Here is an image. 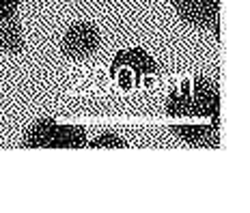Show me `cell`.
I'll use <instances>...</instances> for the list:
<instances>
[{
    "mask_svg": "<svg viewBox=\"0 0 250 213\" xmlns=\"http://www.w3.org/2000/svg\"><path fill=\"white\" fill-rule=\"evenodd\" d=\"M22 2L24 0H0V18H7V15L15 13Z\"/></svg>",
    "mask_w": 250,
    "mask_h": 213,
    "instance_id": "8",
    "label": "cell"
},
{
    "mask_svg": "<svg viewBox=\"0 0 250 213\" xmlns=\"http://www.w3.org/2000/svg\"><path fill=\"white\" fill-rule=\"evenodd\" d=\"M22 144L26 149H80L86 144V132L80 125H59L52 118H43L28 129Z\"/></svg>",
    "mask_w": 250,
    "mask_h": 213,
    "instance_id": "2",
    "label": "cell"
},
{
    "mask_svg": "<svg viewBox=\"0 0 250 213\" xmlns=\"http://www.w3.org/2000/svg\"><path fill=\"white\" fill-rule=\"evenodd\" d=\"M102 35L93 22H76L67 28L65 37H62L61 50L65 56L74 60H84L88 56H93L100 50Z\"/></svg>",
    "mask_w": 250,
    "mask_h": 213,
    "instance_id": "3",
    "label": "cell"
},
{
    "mask_svg": "<svg viewBox=\"0 0 250 213\" xmlns=\"http://www.w3.org/2000/svg\"><path fill=\"white\" fill-rule=\"evenodd\" d=\"M177 15L194 28H218L220 0H170Z\"/></svg>",
    "mask_w": 250,
    "mask_h": 213,
    "instance_id": "4",
    "label": "cell"
},
{
    "mask_svg": "<svg viewBox=\"0 0 250 213\" xmlns=\"http://www.w3.org/2000/svg\"><path fill=\"white\" fill-rule=\"evenodd\" d=\"M166 110L173 116H192L196 112L218 116V88L207 77H196L170 93Z\"/></svg>",
    "mask_w": 250,
    "mask_h": 213,
    "instance_id": "1",
    "label": "cell"
},
{
    "mask_svg": "<svg viewBox=\"0 0 250 213\" xmlns=\"http://www.w3.org/2000/svg\"><path fill=\"white\" fill-rule=\"evenodd\" d=\"M24 50V30L18 13L0 18V52L18 54Z\"/></svg>",
    "mask_w": 250,
    "mask_h": 213,
    "instance_id": "5",
    "label": "cell"
},
{
    "mask_svg": "<svg viewBox=\"0 0 250 213\" xmlns=\"http://www.w3.org/2000/svg\"><path fill=\"white\" fill-rule=\"evenodd\" d=\"M102 144H117V147H125V140L121 138H117V136H112V134H104V136H100L97 140H93L91 142V147H102Z\"/></svg>",
    "mask_w": 250,
    "mask_h": 213,
    "instance_id": "7",
    "label": "cell"
},
{
    "mask_svg": "<svg viewBox=\"0 0 250 213\" xmlns=\"http://www.w3.org/2000/svg\"><path fill=\"white\" fill-rule=\"evenodd\" d=\"M119 67H129V69H134L136 71V77H140L143 74H153V71H158L155 60L151 58L149 54H145L143 50H138V48L117 54V58H114L110 71H117Z\"/></svg>",
    "mask_w": 250,
    "mask_h": 213,
    "instance_id": "6",
    "label": "cell"
}]
</instances>
